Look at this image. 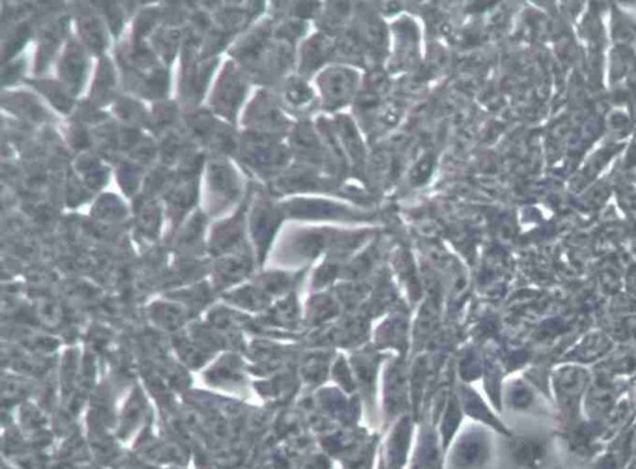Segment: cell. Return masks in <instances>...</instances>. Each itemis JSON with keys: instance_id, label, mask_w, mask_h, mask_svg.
<instances>
[{"instance_id": "obj_1", "label": "cell", "mask_w": 636, "mask_h": 469, "mask_svg": "<svg viewBox=\"0 0 636 469\" xmlns=\"http://www.w3.org/2000/svg\"><path fill=\"white\" fill-rule=\"evenodd\" d=\"M323 89L327 105H344L355 88V76L351 71L334 68L323 76Z\"/></svg>"}, {"instance_id": "obj_2", "label": "cell", "mask_w": 636, "mask_h": 469, "mask_svg": "<svg viewBox=\"0 0 636 469\" xmlns=\"http://www.w3.org/2000/svg\"><path fill=\"white\" fill-rule=\"evenodd\" d=\"M332 50V44L326 39V37H316L309 44L306 50V67H309V70H314V68L320 67L324 60H326L328 55H330Z\"/></svg>"}, {"instance_id": "obj_3", "label": "cell", "mask_w": 636, "mask_h": 469, "mask_svg": "<svg viewBox=\"0 0 636 469\" xmlns=\"http://www.w3.org/2000/svg\"><path fill=\"white\" fill-rule=\"evenodd\" d=\"M340 130L342 141H344L345 148L351 151L352 157H354L355 161L361 160V141H359L357 133L352 129L351 123H349L348 120H342V122H340Z\"/></svg>"}]
</instances>
